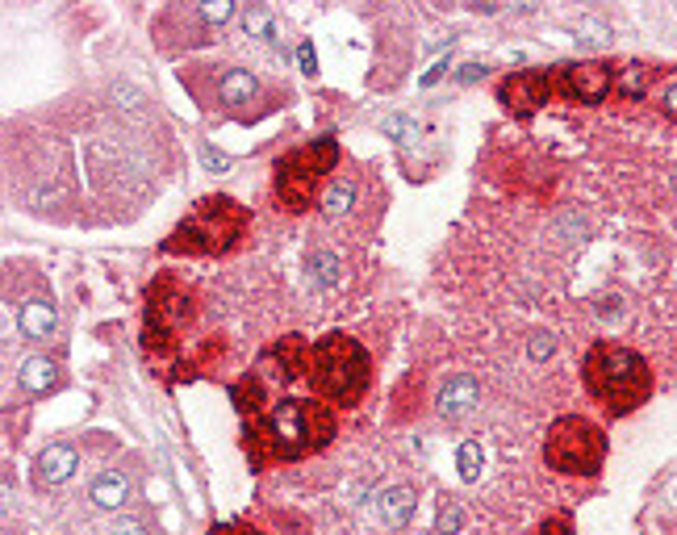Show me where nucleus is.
I'll list each match as a JSON object with an SVG mask.
<instances>
[{
  "mask_svg": "<svg viewBox=\"0 0 677 535\" xmlns=\"http://www.w3.org/2000/svg\"><path fill=\"white\" fill-rule=\"evenodd\" d=\"M230 398L239 406L243 452L255 473H264L268 464L306 460L322 452L339 431L335 410L322 398H276L272 385L255 368L230 385Z\"/></svg>",
  "mask_w": 677,
  "mask_h": 535,
  "instance_id": "obj_1",
  "label": "nucleus"
},
{
  "mask_svg": "<svg viewBox=\"0 0 677 535\" xmlns=\"http://www.w3.org/2000/svg\"><path fill=\"white\" fill-rule=\"evenodd\" d=\"M581 381H586V393L606 414L623 418V414H632L648 402L652 368L640 352H632V347L598 339L586 352V360H581Z\"/></svg>",
  "mask_w": 677,
  "mask_h": 535,
  "instance_id": "obj_2",
  "label": "nucleus"
},
{
  "mask_svg": "<svg viewBox=\"0 0 677 535\" xmlns=\"http://www.w3.org/2000/svg\"><path fill=\"white\" fill-rule=\"evenodd\" d=\"M310 389L314 398H322L326 406H360V398L372 385V360L364 352V343L331 331L314 343L310 352Z\"/></svg>",
  "mask_w": 677,
  "mask_h": 535,
  "instance_id": "obj_3",
  "label": "nucleus"
},
{
  "mask_svg": "<svg viewBox=\"0 0 677 535\" xmlns=\"http://www.w3.org/2000/svg\"><path fill=\"white\" fill-rule=\"evenodd\" d=\"M247 226H251L247 205H239L226 193H214V197H201L189 209V218L172 230L163 251L168 255H230L247 239Z\"/></svg>",
  "mask_w": 677,
  "mask_h": 535,
  "instance_id": "obj_4",
  "label": "nucleus"
},
{
  "mask_svg": "<svg viewBox=\"0 0 677 535\" xmlns=\"http://www.w3.org/2000/svg\"><path fill=\"white\" fill-rule=\"evenodd\" d=\"M193 318H197V293L189 285H180L176 276H155L143 310V352L155 364H172L180 356V335L193 327Z\"/></svg>",
  "mask_w": 677,
  "mask_h": 535,
  "instance_id": "obj_5",
  "label": "nucleus"
},
{
  "mask_svg": "<svg viewBox=\"0 0 677 535\" xmlns=\"http://www.w3.org/2000/svg\"><path fill=\"white\" fill-rule=\"evenodd\" d=\"M339 164V143L331 134L326 138H314V143L297 147L289 155L276 159V176H272V193H276V205L285 209V214H306V209L318 197L326 172H335Z\"/></svg>",
  "mask_w": 677,
  "mask_h": 535,
  "instance_id": "obj_6",
  "label": "nucleus"
},
{
  "mask_svg": "<svg viewBox=\"0 0 677 535\" xmlns=\"http://www.w3.org/2000/svg\"><path fill=\"white\" fill-rule=\"evenodd\" d=\"M544 460L552 473H565V477H594L606 460V435L598 423L581 414H565L548 427L544 439Z\"/></svg>",
  "mask_w": 677,
  "mask_h": 535,
  "instance_id": "obj_7",
  "label": "nucleus"
},
{
  "mask_svg": "<svg viewBox=\"0 0 677 535\" xmlns=\"http://www.w3.org/2000/svg\"><path fill=\"white\" fill-rule=\"evenodd\" d=\"M615 88V67L611 63H565L556 67L552 92H560L573 105H602Z\"/></svg>",
  "mask_w": 677,
  "mask_h": 535,
  "instance_id": "obj_8",
  "label": "nucleus"
},
{
  "mask_svg": "<svg viewBox=\"0 0 677 535\" xmlns=\"http://www.w3.org/2000/svg\"><path fill=\"white\" fill-rule=\"evenodd\" d=\"M310 339H301V335H285V339H276L268 352L260 356V364H255V372L268 381V385H293V381H306L310 377Z\"/></svg>",
  "mask_w": 677,
  "mask_h": 535,
  "instance_id": "obj_9",
  "label": "nucleus"
},
{
  "mask_svg": "<svg viewBox=\"0 0 677 535\" xmlns=\"http://www.w3.org/2000/svg\"><path fill=\"white\" fill-rule=\"evenodd\" d=\"M552 97V76L544 67H531V72H515L498 84V101L506 105V113H515V118H531V113H540Z\"/></svg>",
  "mask_w": 677,
  "mask_h": 535,
  "instance_id": "obj_10",
  "label": "nucleus"
},
{
  "mask_svg": "<svg viewBox=\"0 0 677 535\" xmlns=\"http://www.w3.org/2000/svg\"><path fill=\"white\" fill-rule=\"evenodd\" d=\"M80 473V452L76 444H51L46 452H38L34 460V485L38 490H59Z\"/></svg>",
  "mask_w": 677,
  "mask_h": 535,
  "instance_id": "obj_11",
  "label": "nucleus"
},
{
  "mask_svg": "<svg viewBox=\"0 0 677 535\" xmlns=\"http://www.w3.org/2000/svg\"><path fill=\"white\" fill-rule=\"evenodd\" d=\"M477 406H481V385H477L473 372H456V377H448L443 389H439V398H435V410L448 418V423L469 418Z\"/></svg>",
  "mask_w": 677,
  "mask_h": 535,
  "instance_id": "obj_12",
  "label": "nucleus"
},
{
  "mask_svg": "<svg viewBox=\"0 0 677 535\" xmlns=\"http://www.w3.org/2000/svg\"><path fill=\"white\" fill-rule=\"evenodd\" d=\"M17 327L26 339H51L59 331V310H55V301L51 297H30L26 306H21L17 314Z\"/></svg>",
  "mask_w": 677,
  "mask_h": 535,
  "instance_id": "obj_13",
  "label": "nucleus"
},
{
  "mask_svg": "<svg viewBox=\"0 0 677 535\" xmlns=\"http://www.w3.org/2000/svg\"><path fill=\"white\" fill-rule=\"evenodd\" d=\"M255 97H260V80H255V72H247V67H226L222 80H218V101L226 109H243Z\"/></svg>",
  "mask_w": 677,
  "mask_h": 535,
  "instance_id": "obj_14",
  "label": "nucleus"
},
{
  "mask_svg": "<svg viewBox=\"0 0 677 535\" xmlns=\"http://www.w3.org/2000/svg\"><path fill=\"white\" fill-rule=\"evenodd\" d=\"M414 506H418V490H414V485H393V490H385L377 498V515L389 527H406L414 519Z\"/></svg>",
  "mask_w": 677,
  "mask_h": 535,
  "instance_id": "obj_15",
  "label": "nucleus"
},
{
  "mask_svg": "<svg viewBox=\"0 0 677 535\" xmlns=\"http://www.w3.org/2000/svg\"><path fill=\"white\" fill-rule=\"evenodd\" d=\"M88 498H92V506H101V510H122L126 498H130V477L118 473V469H105V473H97V481H92Z\"/></svg>",
  "mask_w": 677,
  "mask_h": 535,
  "instance_id": "obj_16",
  "label": "nucleus"
},
{
  "mask_svg": "<svg viewBox=\"0 0 677 535\" xmlns=\"http://www.w3.org/2000/svg\"><path fill=\"white\" fill-rule=\"evenodd\" d=\"M17 385L26 389V393H46V389H55V385H59V364H55L51 356H34V360L21 364Z\"/></svg>",
  "mask_w": 677,
  "mask_h": 535,
  "instance_id": "obj_17",
  "label": "nucleus"
},
{
  "mask_svg": "<svg viewBox=\"0 0 677 535\" xmlns=\"http://www.w3.org/2000/svg\"><path fill=\"white\" fill-rule=\"evenodd\" d=\"M356 197H360V189H356V180H347V176H339V180H331L322 189V214L326 218H343V214H352V205H356Z\"/></svg>",
  "mask_w": 677,
  "mask_h": 535,
  "instance_id": "obj_18",
  "label": "nucleus"
},
{
  "mask_svg": "<svg viewBox=\"0 0 677 535\" xmlns=\"http://www.w3.org/2000/svg\"><path fill=\"white\" fill-rule=\"evenodd\" d=\"M243 34H247V38H264V42L280 46V26H276L272 9H264V5H251V9L243 13Z\"/></svg>",
  "mask_w": 677,
  "mask_h": 535,
  "instance_id": "obj_19",
  "label": "nucleus"
},
{
  "mask_svg": "<svg viewBox=\"0 0 677 535\" xmlns=\"http://www.w3.org/2000/svg\"><path fill=\"white\" fill-rule=\"evenodd\" d=\"M615 88L623 92V97H648V88H652V67H644V63H627L623 72L615 76Z\"/></svg>",
  "mask_w": 677,
  "mask_h": 535,
  "instance_id": "obj_20",
  "label": "nucleus"
},
{
  "mask_svg": "<svg viewBox=\"0 0 677 535\" xmlns=\"http://www.w3.org/2000/svg\"><path fill=\"white\" fill-rule=\"evenodd\" d=\"M481 464H485L481 444H477V439H464V444L456 448V469H460V477H464V481H477V477H481Z\"/></svg>",
  "mask_w": 677,
  "mask_h": 535,
  "instance_id": "obj_21",
  "label": "nucleus"
},
{
  "mask_svg": "<svg viewBox=\"0 0 677 535\" xmlns=\"http://www.w3.org/2000/svg\"><path fill=\"white\" fill-rule=\"evenodd\" d=\"M339 272H343V264H339L335 251H314V255H310V276H314L318 285H335Z\"/></svg>",
  "mask_w": 677,
  "mask_h": 535,
  "instance_id": "obj_22",
  "label": "nucleus"
},
{
  "mask_svg": "<svg viewBox=\"0 0 677 535\" xmlns=\"http://www.w3.org/2000/svg\"><path fill=\"white\" fill-rule=\"evenodd\" d=\"M460 523H464L460 506H456V502H443L439 519H435V535H456V531H460Z\"/></svg>",
  "mask_w": 677,
  "mask_h": 535,
  "instance_id": "obj_23",
  "label": "nucleus"
},
{
  "mask_svg": "<svg viewBox=\"0 0 677 535\" xmlns=\"http://www.w3.org/2000/svg\"><path fill=\"white\" fill-rule=\"evenodd\" d=\"M109 97L118 101L122 109H130V113L147 105V97H143V92H138V88H130V84H113V92H109Z\"/></svg>",
  "mask_w": 677,
  "mask_h": 535,
  "instance_id": "obj_24",
  "label": "nucleus"
},
{
  "mask_svg": "<svg viewBox=\"0 0 677 535\" xmlns=\"http://www.w3.org/2000/svg\"><path fill=\"white\" fill-rule=\"evenodd\" d=\"M527 352H531V360H548L556 352V335L552 331H535L531 343H527Z\"/></svg>",
  "mask_w": 677,
  "mask_h": 535,
  "instance_id": "obj_25",
  "label": "nucleus"
},
{
  "mask_svg": "<svg viewBox=\"0 0 677 535\" xmlns=\"http://www.w3.org/2000/svg\"><path fill=\"white\" fill-rule=\"evenodd\" d=\"M201 17L209 26H222V21L235 17V5H230V0H209V5H201Z\"/></svg>",
  "mask_w": 677,
  "mask_h": 535,
  "instance_id": "obj_26",
  "label": "nucleus"
},
{
  "mask_svg": "<svg viewBox=\"0 0 677 535\" xmlns=\"http://www.w3.org/2000/svg\"><path fill=\"white\" fill-rule=\"evenodd\" d=\"M381 130H385V134H393L398 143H410V138H414V122L398 118V113H393V118H385V122H381Z\"/></svg>",
  "mask_w": 677,
  "mask_h": 535,
  "instance_id": "obj_27",
  "label": "nucleus"
},
{
  "mask_svg": "<svg viewBox=\"0 0 677 535\" xmlns=\"http://www.w3.org/2000/svg\"><path fill=\"white\" fill-rule=\"evenodd\" d=\"M535 535H573V519L569 515H548Z\"/></svg>",
  "mask_w": 677,
  "mask_h": 535,
  "instance_id": "obj_28",
  "label": "nucleus"
},
{
  "mask_svg": "<svg viewBox=\"0 0 677 535\" xmlns=\"http://www.w3.org/2000/svg\"><path fill=\"white\" fill-rule=\"evenodd\" d=\"M197 151H201V164H205L209 172H230V159H226L222 151H214V147H209V143H201Z\"/></svg>",
  "mask_w": 677,
  "mask_h": 535,
  "instance_id": "obj_29",
  "label": "nucleus"
},
{
  "mask_svg": "<svg viewBox=\"0 0 677 535\" xmlns=\"http://www.w3.org/2000/svg\"><path fill=\"white\" fill-rule=\"evenodd\" d=\"M109 535H147V523L134 519V515H122V519H113Z\"/></svg>",
  "mask_w": 677,
  "mask_h": 535,
  "instance_id": "obj_30",
  "label": "nucleus"
},
{
  "mask_svg": "<svg viewBox=\"0 0 677 535\" xmlns=\"http://www.w3.org/2000/svg\"><path fill=\"white\" fill-rule=\"evenodd\" d=\"M209 535H264V531H260V527H251V523H239V519H235V523H218V527L209 531Z\"/></svg>",
  "mask_w": 677,
  "mask_h": 535,
  "instance_id": "obj_31",
  "label": "nucleus"
},
{
  "mask_svg": "<svg viewBox=\"0 0 677 535\" xmlns=\"http://www.w3.org/2000/svg\"><path fill=\"white\" fill-rule=\"evenodd\" d=\"M297 63H301V72H306V76L318 72V55H314V46H310V42H301V46H297Z\"/></svg>",
  "mask_w": 677,
  "mask_h": 535,
  "instance_id": "obj_32",
  "label": "nucleus"
},
{
  "mask_svg": "<svg viewBox=\"0 0 677 535\" xmlns=\"http://www.w3.org/2000/svg\"><path fill=\"white\" fill-rule=\"evenodd\" d=\"M661 113L677 122V80H669V84H665V92H661Z\"/></svg>",
  "mask_w": 677,
  "mask_h": 535,
  "instance_id": "obj_33",
  "label": "nucleus"
},
{
  "mask_svg": "<svg viewBox=\"0 0 677 535\" xmlns=\"http://www.w3.org/2000/svg\"><path fill=\"white\" fill-rule=\"evenodd\" d=\"M619 314H623V297H602V301H598V318L611 322V318H619Z\"/></svg>",
  "mask_w": 677,
  "mask_h": 535,
  "instance_id": "obj_34",
  "label": "nucleus"
},
{
  "mask_svg": "<svg viewBox=\"0 0 677 535\" xmlns=\"http://www.w3.org/2000/svg\"><path fill=\"white\" fill-rule=\"evenodd\" d=\"M481 76H485L481 63H464V67H460V80H464V84H473V80H481Z\"/></svg>",
  "mask_w": 677,
  "mask_h": 535,
  "instance_id": "obj_35",
  "label": "nucleus"
},
{
  "mask_svg": "<svg viewBox=\"0 0 677 535\" xmlns=\"http://www.w3.org/2000/svg\"><path fill=\"white\" fill-rule=\"evenodd\" d=\"M443 72H448V63H435V67H431V72L423 76V88H431V84H435V80H439Z\"/></svg>",
  "mask_w": 677,
  "mask_h": 535,
  "instance_id": "obj_36",
  "label": "nucleus"
},
{
  "mask_svg": "<svg viewBox=\"0 0 677 535\" xmlns=\"http://www.w3.org/2000/svg\"><path fill=\"white\" fill-rule=\"evenodd\" d=\"M673 189H677V176H673Z\"/></svg>",
  "mask_w": 677,
  "mask_h": 535,
  "instance_id": "obj_37",
  "label": "nucleus"
}]
</instances>
